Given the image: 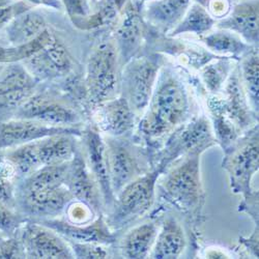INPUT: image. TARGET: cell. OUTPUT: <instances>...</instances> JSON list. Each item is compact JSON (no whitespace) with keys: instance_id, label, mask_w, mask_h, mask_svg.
Returning <instances> with one entry per match:
<instances>
[{"instance_id":"1","label":"cell","mask_w":259,"mask_h":259,"mask_svg":"<svg viewBox=\"0 0 259 259\" xmlns=\"http://www.w3.org/2000/svg\"><path fill=\"white\" fill-rule=\"evenodd\" d=\"M147 107L137 124L138 136L140 140L157 141L169 136L186 121L189 101L184 86L168 76L160 82Z\"/></svg>"},{"instance_id":"2","label":"cell","mask_w":259,"mask_h":259,"mask_svg":"<svg viewBox=\"0 0 259 259\" xmlns=\"http://www.w3.org/2000/svg\"><path fill=\"white\" fill-rule=\"evenodd\" d=\"M222 168L227 172L232 192L243 196L239 210L257 221L258 191L252 189L251 183L259 168L258 124L249 128L224 152Z\"/></svg>"},{"instance_id":"3","label":"cell","mask_w":259,"mask_h":259,"mask_svg":"<svg viewBox=\"0 0 259 259\" xmlns=\"http://www.w3.org/2000/svg\"><path fill=\"white\" fill-rule=\"evenodd\" d=\"M201 155H190L168 167L160 189L164 198L194 221L202 217L205 192L201 181Z\"/></svg>"},{"instance_id":"4","label":"cell","mask_w":259,"mask_h":259,"mask_svg":"<svg viewBox=\"0 0 259 259\" xmlns=\"http://www.w3.org/2000/svg\"><path fill=\"white\" fill-rule=\"evenodd\" d=\"M164 172L165 168L157 164L116 194L109 217L106 220L113 231L135 222L153 207L157 183Z\"/></svg>"},{"instance_id":"5","label":"cell","mask_w":259,"mask_h":259,"mask_svg":"<svg viewBox=\"0 0 259 259\" xmlns=\"http://www.w3.org/2000/svg\"><path fill=\"white\" fill-rule=\"evenodd\" d=\"M108 168L114 195L128 183L146 174L153 168L149 149L123 137L104 138Z\"/></svg>"},{"instance_id":"6","label":"cell","mask_w":259,"mask_h":259,"mask_svg":"<svg viewBox=\"0 0 259 259\" xmlns=\"http://www.w3.org/2000/svg\"><path fill=\"white\" fill-rule=\"evenodd\" d=\"M218 142L212 132L209 120L197 117L188 123H183L172 132L161 152L154 158V166L159 164L165 170L176 160L190 155H202Z\"/></svg>"},{"instance_id":"7","label":"cell","mask_w":259,"mask_h":259,"mask_svg":"<svg viewBox=\"0 0 259 259\" xmlns=\"http://www.w3.org/2000/svg\"><path fill=\"white\" fill-rule=\"evenodd\" d=\"M117 51L112 42H103L92 53L86 72L91 102L101 105L109 101L117 89Z\"/></svg>"},{"instance_id":"8","label":"cell","mask_w":259,"mask_h":259,"mask_svg":"<svg viewBox=\"0 0 259 259\" xmlns=\"http://www.w3.org/2000/svg\"><path fill=\"white\" fill-rule=\"evenodd\" d=\"M24 257L34 259L75 258L70 243L53 229L37 222H25L21 235Z\"/></svg>"},{"instance_id":"9","label":"cell","mask_w":259,"mask_h":259,"mask_svg":"<svg viewBox=\"0 0 259 259\" xmlns=\"http://www.w3.org/2000/svg\"><path fill=\"white\" fill-rule=\"evenodd\" d=\"M162 60L158 56L135 59L125 71L124 97L136 113L144 111L154 93V85L161 68Z\"/></svg>"},{"instance_id":"10","label":"cell","mask_w":259,"mask_h":259,"mask_svg":"<svg viewBox=\"0 0 259 259\" xmlns=\"http://www.w3.org/2000/svg\"><path fill=\"white\" fill-rule=\"evenodd\" d=\"M78 126L51 125L28 118H18L0 123V150L10 149L57 134L82 135Z\"/></svg>"},{"instance_id":"11","label":"cell","mask_w":259,"mask_h":259,"mask_svg":"<svg viewBox=\"0 0 259 259\" xmlns=\"http://www.w3.org/2000/svg\"><path fill=\"white\" fill-rule=\"evenodd\" d=\"M80 137L83 142L85 161L101 190L104 206L110 210L114 203L115 195L110 182L105 140L99 130L94 126L83 130Z\"/></svg>"},{"instance_id":"12","label":"cell","mask_w":259,"mask_h":259,"mask_svg":"<svg viewBox=\"0 0 259 259\" xmlns=\"http://www.w3.org/2000/svg\"><path fill=\"white\" fill-rule=\"evenodd\" d=\"M74 199L89 204L94 210L102 214L105 208L101 190L85 161L84 155L76 150L73 159L69 162L66 183Z\"/></svg>"},{"instance_id":"13","label":"cell","mask_w":259,"mask_h":259,"mask_svg":"<svg viewBox=\"0 0 259 259\" xmlns=\"http://www.w3.org/2000/svg\"><path fill=\"white\" fill-rule=\"evenodd\" d=\"M74 199L66 185L51 189L20 191V202L25 213L38 219H50L62 213Z\"/></svg>"},{"instance_id":"14","label":"cell","mask_w":259,"mask_h":259,"mask_svg":"<svg viewBox=\"0 0 259 259\" xmlns=\"http://www.w3.org/2000/svg\"><path fill=\"white\" fill-rule=\"evenodd\" d=\"M19 118H28L58 126H75L80 116L72 107L47 96H32L19 107Z\"/></svg>"},{"instance_id":"15","label":"cell","mask_w":259,"mask_h":259,"mask_svg":"<svg viewBox=\"0 0 259 259\" xmlns=\"http://www.w3.org/2000/svg\"><path fill=\"white\" fill-rule=\"evenodd\" d=\"M39 223L56 231L68 242L75 243H96L102 245H111L116 241L114 231L108 225L105 217H99L93 222L84 225H77L59 219H39Z\"/></svg>"},{"instance_id":"16","label":"cell","mask_w":259,"mask_h":259,"mask_svg":"<svg viewBox=\"0 0 259 259\" xmlns=\"http://www.w3.org/2000/svg\"><path fill=\"white\" fill-rule=\"evenodd\" d=\"M136 114L125 98L107 101L96 113L98 130L110 137H125L138 124Z\"/></svg>"},{"instance_id":"17","label":"cell","mask_w":259,"mask_h":259,"mask_svg":"<svg viewBox=\"0 0 259 259\" xmlns=\"http://www.w3.org/2000/svg\"><path fill=\"white\" fill-rule=\"evenodd\" d=\"M35 85V79L26 68L13 64L0 76V106L21 107L33 96Z\"/></svg>"},{"instance_id":"18","label":"cell","mask_w":259,"mask_h":259,"mask_svg":"<svg viewBox=\"0 0 259 259\" xmlns=\"http://www.w3.org/2000/svg\"><path fill=\"white\" fill-rule=\"evenodd\" d=\"M223 100L224 112L242 133L257 124L256 113L251 110L249 100L244 90L240 72L234 71L225 85V99Z\"/></svg>"},{"instance_id":"19","label":"cell","mask_w":259,"mask_h":259,"mask_svg":"<svg viewBox=\"0 0 259 259\" xmlns=\"http://www.w3.org/2000/svg\"><path fill=\"white\" fill-rule=\"evenodd\" d=\"M26 63L29 73L39 78L60 77L68 74L72 69V59L69 52L55 39L27 58Z\"/></svg>"},{"instance_id":"20","label":"cell","mask_w":259,"mask_h":259,"mask_svg":"<svg viewBox=\"0 0 259 259\" xmlns=\"http://www.w3.org/2000/svg\"><path fill=\"white\" fill-rule=\"evenodd\" d=\"M187 239L182 224L174 217L167 218L158 231L149 258L177 259L185 251Z\"/></svg>"},{"instance_id":"21","label":"cell","mask_w":259,"mask_h":259,"mask_svg":"<svg viewBox=\"0 0 259 259\" xmlns=\"http://www.w3.org/2000/svg\"><path fill=\"white\" fill-rule=\"evenodd\" d=\"M75 135L57 134L35 140L40 166L59 165L70 162L77 150Z\"/></svg>"},{"instance_id":"22","label":"cell","mask_w":259,"mask_h":259,"mask_svg":"<svg viewBox=\"0 0 259 259\" xmlns=\"http://www.w3.org/2000/svg\"><path fill=\"white\" fill-rule=\"evenodd\" d=\"M159 227L156 222L147 221L135 226L123 237L121 254L124 258H147L155 245Z\"/></svg>"},{"instance_id":"23","label":"cell","mask_w":259,"mask_h":259,"mask_svg":"<svg viewBox=\"0 0 259 259\" xmlns=\"http://www.w3.org/2000/svg\"><path fill=\"white\" fill-rule=\"evenodd\" d=\"M208 107L211 115L212 132L218 144L223 152L229 149L244 133H242L232 120L224 112L223 100L211 97L208 101Z\"/></svg>"},{"instance_id":"24","label":"cell","mask_w":259,"mask_h":259,"mask_svg":"<svg viewBox=\"0 0 259 259\" xmlns=\"http://www.w3.org/2000/svg\"><path fill=\"white\" fill-rule=\"evenodd\" d=\"M221 26L240 33L246 41L256 44L258 42V4L239 6Z\"/></svg>"},{"instance_id":"25","label":"cell","mask_w":259,"mask_h":259,"mask_svg":"<svg viewBox=\"0 0 259 259\" xmlns=\"http://www.w3.org/2000/svg\"><path fill=\"white\" fill-rule=\"evenodd\" d=\"M46 23L36 13H27L17 18L8 28V38L15 47L27 44L45 31Z\"/></svg>"},{"instance_id":"26","label":"cell","mask_w":259,"mask_h":259,"mask_svg":"<svg viewBox=\"0 0 259 259\" xmlns=\"http://www.w3.org/2000/svg\"><path fill=\"white\" fill-rule=\"evenodd\" d=\"M142 21L135 10H128L117 30V39L123 58L128 60L137 52L142 39Z\"/></svg>"},{"instance_id":"27","label":"cell","mask_w":259,"mask_h":259,"mask_svg":"<svg viewBox=\"0 0 259 259\" xmlns=\"http://www.w3.org/2000/svg\"><path fill=\"white\" fill-rule=\"evenodd\" d=\"M69 162L59 165L42 166L25 178L22 190H39L61 187L66 183Z\"/></svg>"},{"instance_id":"28","label":"cell","mask_w":259,"mask_h":259,"mask_svg":"<svg viewBox=\"0 0 259 259\" xmlns=\"http://www.w3.org/2000/svg\"><path fill=\"white\" fill-rule=\"evenodd\" d=\"M6 156L15 165L19 178L25 179L41 167L36 154L35 141L10 148Z\"/></svg>"},{"instance_id":"29","label":"cell","mask_w":259,"mask_h":259,"mask_svg":"<svg viewBox=\"0 0 259 259\" xmlns=\"http://www.w3.org/2000/svg\"><path fill=\"white\" fill-rule=\"evenodd\" d=\"M241 79L244 90L247 93L248 100L253 111L258 112V85H259V67L258 52L248 53L243 60L241 67Z\"/></svg>"},{"instance_id":"30","label":"cell","mask_w":259,"mask_h":259,"mask_svg":"<svg viewBox=\"0 0 259 259\" xmlns=\"http://www.w3.org/2000/svg\"><path fill=\"white\" fill-rule=\"evenodd\" d=\"M203 41L208 49L215 53L239 55L248 49L245 41L228 31H218L208 34L203 38Z\"/></svg>"},{"instance_id":"31","label":"cell","mask_w":259,"mask_h":259,"mask_svg":"<svg viewBox=\"0 0 259 259\" xmlns=\"http://www.w3.org/2000/svg\"><path fill=\"white\" fill-rule=\"evenodd\" d=\"M189 3L190 0H162L150 7L148 16L156 23L172 25L182 17Z\"/></svg>"},{"instance_id":"32","label":"cell","mask_w":259,"mask_h":259,"mask_svg":"<svg viewBox=\"0 0 259 259\" xmlns=\"http://www.w3.org/2000/svg\"><path fill=\"white\" fill-rule=\"evenodd\" d=\"M213 25V19L210 15L200 6H193L186 18L178 25L172 34L177 35L180 33H196L201 34L208 31Z\"/></svg>"},{"instance_id":"33","label":"cell","mask_w":259,"mask_h":259,"mask_svg":"<svg viewBox=\"0 0 259 259\" xmlns=\"http://www.w3.org/2000/svg\"><path fill=\"white\" fill-rule=\"evenodd\" d=\"M19 178L15 165L7 156H0V202L13 206L16 199V182Z\"/></svg>"},{"instance_id":"34","label":"cell","mask_w":259,"mask_h":259,"mask_svg":"<svg viewBox=\"0 0 259 259\" xmlns=\"http://www.w3.org/2000/svg\"><path fill=\"white\" fill-rule=\"evenodd\" d=\"M230 70L228 60H218L217 62L206 64L202 70V78L210 93H218L225 83Z\"/></svg>"},{"instance_id":"35","label":"cell","mask_w":259,"mask_h":259,"mask_svg":"<svg viewBox=\"0 0 259 259\" xmlns=\"http://www.w3.org/2000/svg\"><path fill=\"white\" fill-rule=\"evenodd\" d=\"M64 212H66V220L77 225H84L93 222L95 220V214L97 213L92 206L76 199H73L68 204Z\"/></svg>"},{"instance_id":"36","label":"cell","mask_w":259,"mask_h":259,"mask_svg":"<svg viewBox=\"0 0 259 259\" xmlns=\"http://www.w3.org/2000/svg\"><path fill=\"white\" fill-rule=\"evenodd\" d=\"M25 222L26 219L14 211L11 206L0 202V229L6 234L14 236Z\"/></svg>"},{"instance_id":"37","label":"cell","mask_w":259,"mask_h":259,"mask_svg":"<svg viewBox=\"0 0 259 259\" xmlns=\"http://www.w3.org/2000/svg\"><path fill=\"white\" fill-rule=\"evenodd\" d=\"M73 250L75 258L96 259V258H109L110 254L107 250L106 245L96 243H75L69 242Z\"/></svg>"},{"instance_id":"38","label":"cell","mask_w":259,"mask_h":259,"mask_svg":"<svg viewBox=\"0 0 259 259\" xmlns=\"http://www.w3.org/2000/svg\"><path fill=\"white\" fill-rule=\"evenodd\" d=\"M24 257L23 247L21 240L14 236H9L0 242V258H21Z\"/></svg>"},{"instance_id":"39","label":"cell","mask_w":259,"mask_h":259,"mask_svg":"<svg viewBox=\"0 0 259 259\" xmlns=\"http://www.w3.org/2000/svg\"><path fill=\"white\" fill-rule=\"evenodd\" d=\"M70 14L74 16L84 15V7L82 0H63Z\"/></svg>"},{"instance_id":"40","label":"cell","mask_w":259,"mask_h":259,"mask_svg":"<svg viewBox=\"0 0 259 259\" xmlns=\"http://www.w3.org/2000/svg\"><path fill=\"white\" fill-rule=\"evenodd\" d=\"M10 16H11V10L10 9L9 10H4V11L0 12V24L5 23L6 21L10 18Z\"/></svg>"},{"instance_id":"41","label":"cell","mask_w":259,"mask_h":259,"mask_svg":"<svg viewBox=\"0 0 259 259\" xmlns=\"http://www.w3.org/2000/svg\"><path fill=\"white\" fill-rule=\"evenodd\" d=\"M7 237H9V235L6 234L2 229H0V242H3L4 240H6Z\"/></svg>"}]
</instances>
